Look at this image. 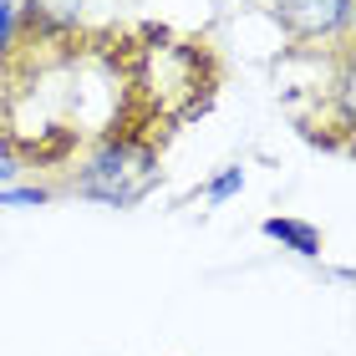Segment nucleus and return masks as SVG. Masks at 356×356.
I'll return each instance as SVG.
<instances>
[{
    "label": "nucleus",
    "mask_w": 356,
    "mask_h": 356,
    "mask_svg": "<svg viewBox=\"0 0 356 356\" xmlns=\"http://www.w3.org/2000/svg\"><path fill=\"white\" fill-rule=\"evenodd\" d=\"M163 148H158V138L138 133V127H107L102 138L87 148V158L76 163V173L67 184H56L61 199H92V204H107V209H133L143 204L148 193L158 188V178H163Z\"/></svg>",
    "instance_id": "nucleus-1"
},
{
    "label": "nucleus",
    "mask_w": 356,
    "mask_h": 356,
    "mask_svg": "<svg viewBox=\"0 0 356 356\" xmlns=\"http://www.w3.org/2000/svg\"><path fill=\"white\" fill-rule=\"evenodd\" d=\"M351 6L356 0H265L270 21L296 46H336V51H351Z\"/></svg>",
    "instance_id": "nucleus-2"
},
{
    "label": "nucleus",
    "mask_w": 356,
    "mask_h": 356,
    "mask_svg": "<svg viewBox=\"0 0 356 356\" xmlns=\"http://www.w3.org/2000/svg\"><path fill=\"white\" fill-rule=\"evenodd\" d=\"M260 229H265V239H275V245L296 250L300 260H321V229L311 219H265Z\"/></svg>",
    "instance_id": "nucleus-3"
},
{
    "label": "nucleus",
    "mask_w": 356,
    "mask_h": 356,
    "mask_svg": "<svg viewBox=\"0 0 356 356\" xmlns=\"http://www.w3.org/2000/svg\"><path fill=\"white\" fill-rule=\"evenodd\" d=\"M51 199H61L56 193V184H6L0 188V209H36V204H51Z\"/></svg>",
    "instance_id": "nucleus-4"
},
{
    "label": "nucleus",
    "mask_w": 356,
    "mask_h": 356,
    "mask_svg": "<svg viewBox=\"0 0 356 356\" xmlns=\"http://www.w3.org/2000/svg\"><path fill=\"white\" fill-rule=\"evenodd\" d=\"M239 188H245V168H239V163H229L224 173H214V178L204 184V204H229Z\"/></svg>",
    "instance_id": "nucleus-5"
},
{
    "label": "nucleus",
    "mask_w": 356,
    "mask_h": 356,
    "mask_svg": "<svg viewBox=\"0 0 356 356\" xmlns=\"http://www.w3.org/2000/svg\"><path fill=\"white\" fill-rule=\"evenodd\" d=\"M15 56V0H0V76Z\"/></svg>",
    "instance_id": "nucleus-6"
},
{
    "label": "nucleus",
    "mask_w": 356,
    "mask_h": 356,
    "mask_svg": "<svg viewBox=\"0 0 356 356\" xmlns=\"http://www.w3.org/2000/svg\"><path fill=\"white\" fill-rule=\"evenodd\" d=\"M15 173H21V163H15V158L10 153H0V184H10V178Z\"/></svg>",
    "instance_id": "nucleus-7"
}]
</instances>
